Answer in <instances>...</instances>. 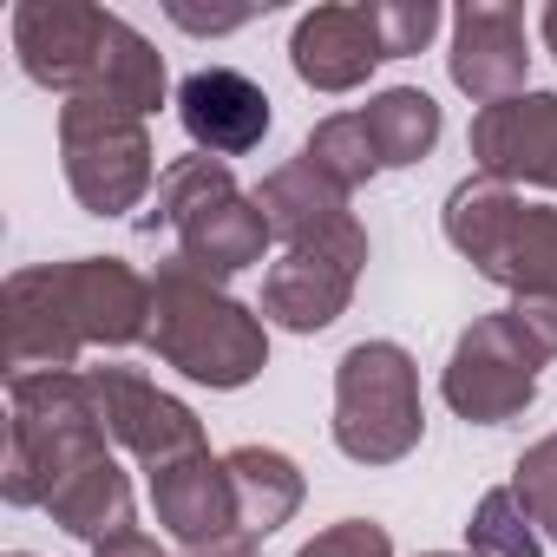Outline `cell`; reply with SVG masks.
<instances>
[{"instance_id": "1", "label": "cell", "mask_w": 557, "mask_h": 557, "mask_svg": "<svg viewBox=\"0 0 557 557\" xmlns=\"http://www.w3.org/2000/svg\"><path fill=\"white\" fill-rule=\"evenodd\" d=\"M230 112H236L243 125H269V99H262L249 79H236V73H197V79L184 86V119H190V132H197L203 145L236 151V138H230V125H223Z\"/></svg>"}]
</instances>
